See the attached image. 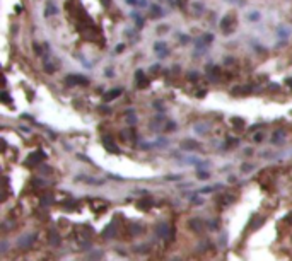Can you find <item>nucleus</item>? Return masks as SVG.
<instances>
[{"mask_svg": "<svg viewBox=\"0 0 292 261\" xmlns=\"http://www.w3.org/2000/svg\"><path fill=\"white\" fill-rule=\"evenodd\" d=\"M195 130H196V131H207V130H208V127H207V125H205V127H203V125H196Z\"/></svg>", "mask_w": 292, "mask_h": 261, "instance_id": "nucleus-29", "label": "nucleus"}, {"mask_svg": "<svg viewBox=\"0 0 292 261\" xmlns=\"http://www.w3.org/2000/svg\"><path fill=\"white\" fill-rule=\"evenodd\" d=\"M43 68H44V72H46V74H55L56 72V65L53 63L51 60H48V55H46V53H44V62H43Z\"/></svg>", "mask_w": 292, "mask_h": 261, "instance_id": "nucleus-4", "label": "nucleus"}, {"mask_svg": "<svg viewBox=\"0 0 292 261\" xmlns=\"http://www.w3.org/2000/svg\"><path fill=\"white\" fill-rule=\"evenodd\" d=\"M135 84H137V87L144 89V87H147L149 84H150V79H147V77L144 75V72H142V70H137V72H135Z\"/></svg>", "mask_w": 292, "mask_h": 261, "instance_id": "nucleus-3", "label": "nucleus"}, {"mask_svg": "<svg viewBox=\"0 0 292 261\" xmlns=\"http://www.w3.org/2000/svg\"><path fill=\"white\" fill-rule=\"evenodd\" d=\"M287 84H289V85L292 87V79H289V80H287Z\"/></svg>", "mask_w": 292, "mask_h": 261, "instance_id": "nucleus-38", "label": "nucleus"}, {"mask_svg": "<svg viewBox=\"0 0 292 261\" xmlns=\"http://www.w3.org/2000/svg\"><path fill=\"white\" fill-rule=\"evenodd\" d=\"M219 28L222 29V31H224L226 34H229V32H231L232 29H234V17H232V14H227V16H224L222 19H220Z\"/></svg>", "mask_w": 292, "mask_h": 261, "instance_id": "nucleus-1", "label": "nucleus"}, {"mask_svg": "<svg viewBox=\"0 0 292 261\" xmlns=\"http://www.w3.org/2000/svg\"><path fill=\"white\" fill-rule=\"evenodd\" d=\"M152 72H154V74H156V72H159V67H157V65H154V67H152Z\"/></svg>", "mask_w": 292, "mask_h": 261, "instance_id": "nucleus-37", "label": "nucleus"}, {"mask_svg": "<svg viewBox=\"0 0 292 261\" xmlns=\"http://www.w3.org/2000/svg\"><path fill=\"white\" fill-rule=\"evenodd\" d=\"M279 36H280V38H287V36H289V29H285V28L280 26V28H279Z\"/></svg>", "mask_w": 292, "mask_h": 261, "instance_id": "nucleus-23", "label": "nucleus"}, {"mask_svg": "<svg viewBox=\"0 0 292 261\" xmlns=\"http://www.w3.org/2000/svg\"><path fill=\"white\" fill-rule=\"evenodd\" d=\"M284 137H285V133H284L282 130H279V131H275V135H273L272 142H273V143H277V142H280V140L284 138Z\"/></svg>", "mask_w": 292, "mask_h": 261, "instance_id": "nucleus-17", "label": "nucleus"}, {"mask_svg": "<svg viewBox=\"0 0 292 261\" xmlns=\"http://www.w3.org/2000/svg\"><path fill=\"white\" fill-rule=\"evenodd\" d=\"M121 50H125V44H118L116 46V53H121Z\"/></svg>", "mask_w": 292, "mask_h": 261, "instance_id": "nucleus-35", "label": "nucleus"}, {"mask_svg": "<svg viewBox=\"0 0 292 261\" xmlns=\"http://www.w3.org/2000/svg\"><path fill=\"white\" fill-rule=\"evenodd\" d=\"M149 10H150V17H152V19H159L161 16H164V10H162V7H161V5H157V4H152Z\"/></svg>", "mask_w": 292, "mask_h": 261, "instance_id": "nucleus-8", "label": "nucleus"}, {"mask_svg": "<svg viewBox=\"0 0 292 261\" xmlns=\"http://www.w3.org/2000/svg\"><path fill=\"white\" fill-rule=\"evenodd\" d=\"M154 50H156V53L159 56H168L169 51H168V46H166L164 41H157L156 44H154Z\"/></svg>", "mask_w": 292, "mask_h": 261, "instance_id": "nucleus-5", "label": "nucleus"}, {"mask_svg": "<svg viewBox=\"0 0 292 261\" xmlns=\"http://www.w3.org/2000/svg\"><path fill=\"white\" fill-rule=\"evenodd\" d=\"M104 145H106V149L111 152H118V149H116V145L113 142H108V138H104Z\"/></svg>", "mask_w": 292, "mask_h": 261, "instance_id": "nucleus-18", "label": "nucleus"}, {"mask_svg": "<svg viewBox=\"0 0 292 261\" xmlns=\"http://www.w3.org/2000/svg\"><path fill=\"white\" fill-rule=\"evenodd\" d=\"M190 80H196V77H198V74H196V72H192V74H190Z\"/></svg>", "mask_w": 292, "mask_h": 261, "instance_id": "nucleus-34", "label": "nucleus"}, {"mask_svg": "<svg viewBox=\"0 0 292 261\" xmlns=\"http://www.w3.org/2000/svg\"><path fill=\"white\" fill-rule=\"evenodd\" d=\"M186 2H188V0H178V5H180L181 9H184L186 7Z\"/></svg>", "mask_w": 292, "mask_h": 261, "instance_id": "nucleus-32", "label": "nucleus"}, {"mask_svg": "<svg viewBox=\"0 0 292 261\" xmlns=\"http://www.w3.org/2000/svg\"><path fill=\"white\" fill-rule=\"evenodd\" d=\"M56 14H58L56 5L53 4L51 0H48V2H46V7H44V17H51V16H56Z\"/></svg>", "mask_w": 292, "mask_h": 261, "instance_id": "nucleus-6", "label": "nucleus"}, {"mask_svg": "<svg viewBox=\"0 0 292 261\" xmlns=\"http://www.w3.org/2000/svg\"><path fill=\"white\" fill-rule=\"evenodd\" d=\"M210 178V174L207 172V171H200V172H198V179H208Z\"/></svg>", "mask_w": 292, "mask_h": 261, "instance_id": "nucleus-25", "label": "nucleus"}, {"mask_svg": "<svg viewBox=\"0 0 292 261\" xmlns=\"http://www.w3.org/2000/svg\"><path fill=\"white\" fill-rule=\"evenodd\" d=\"M44 157H46V155H44V152L36 150V152H32V154L28 157V164H36V162H40V161H43Z\"/></svg>", "mask_w": 292, "mask_h": 261, "instance_id": "nucleus-7", "label": "nucleus"}, {"mask_svg": "<svg viewBox=\"0 0 292 261\" xmlns=\"http://www.w3.org/2000/svg\"><path fill=\"white\" fill-rule=\"evenodd\" d=\"M132 7H145V0H125Z\"/></svg>", "mask_w": 292, "mask_h": 261, "instance_id": "nucleus-15", "label": "nucleus"}, {"mask_svg": "<svg viewBox=\"0 0 292 261\" xmlns=\"http://www.w3.org/2000/svg\"><path fill=\"white\" fill-rule=\"evenodd\" d=\"M32 48H34V53H36V55H44L43 46H40V43H32Z\"/></svg>", "mask_w": 292, "mask_h": 261, "instance_id": "nucleus-21", "label": "nucleus"}, {"mask_svg": "<svg viewBox=\"0 0 292 261\" xmlns=\"http://www.w3.org/2000/svg\"><path fill=\"white\" fill-rule=\"evenodd\" d=\"M173 261H178V259H173Z\"/></svg>", "mask_w": 292, "mask_h": 261, "instance_id": "nucleus-39", "label": "nucleus"}, {"mask_svg": "<svg viewBox=\"0 0 292 261\" xmlns=\"http://www.w3.org/2000/svg\"><path fill=\"white\" fill-rule=\"evenodd\" d=\"M285 222H287L289 225H292V212H289L287 217H285Z\"/></svg>", "mask_w": 292, "mask_h": 261, "instance_id": "nucleus-30", "label": "nucleus"}, {"mask_svg": "<svg viewBox=\"0 0 292 261\" xmlns=\"http://www.w3.org/2000/svg\"><path fill=\"white\" fill-rule=\"evenodd\" d=\"M253 169V164H243V166H241V171H243V172H248V171H251Z\"/></svg>", "mask_w": 292, "mask_h": 261, "instance_id": "nucleus-28", "label": "nucleus"}, {"mask_svg": "<svg viewBox=\"0 0 292 261\" xmlns=\"http://www.w3.org/2000/svg\"><path fill=\"white\" fill-rule=\"evenodd\" d=\"M120 94H121V89H113V91L106 92V94L103 96V99L106 101V103H108V101H113V99H116Z\"/></svg>", "mask_w": 292, "mask_h": 261, "instance_id": "nucleus-9", "label": "nucleus"}, {"mask_svg": "<svg viewBox=\"0 0 292 261\" xmlns=\"http://www.w3.org/2000/svg\"><path fill=\"white\" fill-rule=\"evenodd\" d=\"M168 229H169L168 225H159V230H157V234H159L161 237H166V236H168Z\"/></svg>", "mask_w": 292, "mask_h": 261, "instance_id": "nucleus-20", "label": "nucleus"}, {"mask_svg": "<svg viewBox=\"0 0 292 261\" xmlns=\"http://www.w3.org/2000/svg\"><path fill=\"white\" fill-rule=\"evenodd\" d=\"M127 115H128V119H127V121H128V125H133V123H135L137 119H135V116L132 115V111H128Z\"/></svg>", "mask_w": 292, "mask_h": 261, "instance_id": "nucleus-26", "label": "nucleus"}, {"mask_svg": "<svg viewBox=\"0 0 292 261\" xmlns=\"http://www.w3.org/2000/svg\"><path fill=\"white\" fill-rule=\"evenodd\" d=\"M251 91V87L249 85H241V87H234L232 89V94H248V92Z\"/></svg>", "mask_w": 292, "mask_h": 261, "instance_id": "nucleus-11", "label": "nucleus"}, {"mask_svg": "<svg viewBox=\"0 0 292 261\" xmlns=\"http://www.w3.org/2000/svg\"><path fill=\"white\" fill-rule=\"evenodd\" d=\"M190 227H192L193 230H202V220H198V218H193V220H190Z\"/></svg>", "mask_w": 292, "mask_h": 261, "instance_id": "nucleus-14", "label": "nucleus"}, {"mask_svg": "<svg viewBox=\"0 0 292 261\" xmlns=\"http://www.w3.org/2000/svg\"><path fill=\"white\" fill-rule=\"evenodd\" d=\"M132 17H133V21H135V26L138 29H142L144 28V17L140 16L138 12H132Z\"/></svg>", "mask_w": 292, "mask_h": 261, "instance_id": "nucleus-10", "label": "nucleus"}, {"mask_svg": "<svg viewBox=\"0 0 292 261\" xmlns=\"http://www.w3.org/2000/svg\"><path fill=\"white\" fill-rule=\"evenodd\" d=\"M231 123H232V127H236V128H244V125H246L241 118H232Z\"/></svg>", "mask_w": 292, "mask_h": 261, "instance_id": "nucleus-16", "label": "nucleus"}, {"mask_svg": "<svg viewBox=\"0 0 292 261\" xmlns=\"http://www.w3.org/2000/svg\"><path fill=\"white\" fill-rule=\"evenodd\" d=\"M263 140V133H258V135H255V142H261Z\"/></svg>", "mask_w": 292, "mask_h": 261, "instance_id": "nucleus-33", "label": "nucleus"}, {"mask_svg": "<svg viewBox=\"0 0 292 261\" xmlns=\"http://www.w3.org/2000/svg\"><path fill=\"white\" fill-rule=\"evenodd\" d=\"M21 10H22V7H21V5H16V12H17V14H19Z\"/></svg>", "mask_w": 292, "mask_h": 261, "instance_id": "nucleus-36", "label": "nucleus"}, {"mask_svg": "<svg viewBox=\"0 0 292 261\" xmlns=\"http://www.w3.org/2000/svg\"><path fill=\"white\" fill-rule=\"evenodd\" d=\"M65 82L68 85H87L89 79L87 77H82V75H67L65 77Z\"/></svg>", "mask_w": 292, "mask_h": 261, "instance_id": "nucleus-2", "label": "nucleus"}, {"mask_svg": "<svg viewBox=\"0 0 292 261\" xmlns=\"http://www.w3.org/2000/svg\"><path fill=\"white\" fill-rule=\"evenodd\" d=\"M50 244H51V246H58V244H60V236H58V232H55V230L50 232Z\"/></svg>", "mask_w": 292, "mask_h": 261, "instance_id": "nucleus-13", "label": "nucleus"}, {"mask_svg": "<svg viewBox=\"0 0 292 261\" xmlns=\"http://www.w3.org/2000/svg\"><path fill=\"white\" fill-rule=\"evenodd\" d=\"M260 10H251V12H248L246 14V19L248 21H251V22H256V21H260Z\"/></svg>", "mask_w": 292, "mask_h": 261, "instance_id": "nucleus-12", "label": "nucleus"}, {"mask_svg": "<svg viewBox=\"0 0 292 261\" xmlns=\"http://www.w3.org/2000/svg\"><path fill=\"white\" fill-rule=\"evenodd\" d=\"M196 147H198V143L196 142H190V140H186V142H183V149H196Z\"/></svg>", "mask_w": 292, "mask_h": 261, "instance_id": "nucleus-19", "label": "nucleus"}, {"mask_svg": "<svg viewBox=\"0 0 292 261\" xmlns=\"http://www.w3.org/2000/svg\"><path fill=\"white\" fill-rule=\"evenodd\" d=\"M2 101H4V103H9V94H7V91L2 92Z\"/></svg>", "mask_w": 292, "mask_h": 261, "instance_id": "nucleus-31", "label": "nucleus"}, {"mask_svg": "<svg viewBox=\"0 0 292 261\" xmlns=\"http://www.w3.org/2000/svg\"><path fill=\"white\" fill-rule=\"evenodd\" d=\"M263 222H265V218H256V220L251 224V229H256V227H260L261 224H263Z\"/></svg>", "mask_w": 292, "mask_h": 261, "instance_id": "nucleus-24", "label": "nucleus"}, {"mask_svg": "<svg viewBox=\"0 0 292 261\" xmlns=\"http://www.w3.org/2000/svg\"><path fill=\"white\" fill-rule=\"evenodd\" d=\"M51 200H53L51 195H44V196H43V203H44V205H50V203H51Z\"/></svg>", "mask_w": 292, "mask_h": 261, "instance_id": "nucleus-27", "label": "nucleus"}, {"mask_svg": "<svg viewBox=\"0 0 292 261\" xmlns=\"http://www.w3.org/2000/svg\"><path fill=\"white\" fill-rule=\"evenodd\" d=\"M152 203H150V200H142L140 203H137V206L138 208H147V206H150Z\"/></svg>", "mask_w": 292, "mask_h": 261, "instance_id": "nucleus-22", "label": "nucleus"}]
</instances>
